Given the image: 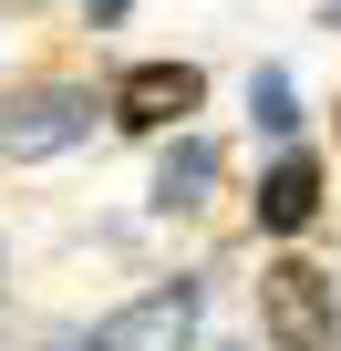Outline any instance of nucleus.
<instances>
[{
	"mask_svg": "<svg viewBox=\"0 0 341 351\" xmlns=\"http://www.w3.org/2000/svg\"><path fill=\"white\" fill-rule=\"evenodd\" d=\"M320 21H331V32H341V0H331V11H320Z\"/></svg>",
	"mask_w": 341,
	"mask_h": 351,
	"instance_id": "obj_9",
	"label": "nucleus"
},
{
	"mask_svg": "<svg viewBox=\"0 0 341 351\" xmlns=\"http://www.w3.org/2000/svg\"><path fill=\"white\" fill-rule=\"evenodd\" d=\"M248 114H259V134H290V124H300V93H290V73H279V62L248 83Z\"/></svg>",
	"mask_w": 341,
	"mask_h": 351,
	"instance_id": "obj_7",
	"label": "nucleus"
},
{
	"mask_svg": "<svg viewBox=\"0 0 341 351\" xmlns=\"http://www.w3.org/2000/svg\"><path fill=\"white\" fill-rule=\"evenodd\" d=\"M207 104V73L197 62H134L114 93H104V114L124 124V134H165V124H187Z\"/></svg>",
	"mask_w": 341,
	"mask_h": 351,
	"instance_id": "obj_4",
	"label": "nucleus"
},
{
	"mask_svg": "<svg viewBox=\"0 0 341 351\" xmlns=\"http://www.w3.org/2000/svg\"><path fill=\"white\" fill-rule=\"evenodd\" d=\"M207 197H217V145H207V134H176L165 165H155V207L187 217V207H207Z\"/></svg>",
	"mask_w": 341,
	"mask_h": 351,
	"instance_id": "obj_6",
	"label": "nucleus"
},
{
	"mask_svg": "<svg viewBox=\"0 0 341 351\" xmlns=\"http://www.w3.org/2000/svg\"><path fill=\"white\" fill-rule=\"evenodd\" d=\"M93 134V83H21L0 114V155H62Z\"/></svg>",
	"mask_w": 341,
	"mask_h": 351,
	"instance_id": "obj_3",
	"label": "nucleus"
},
{
	"mask_svg": "<svg viewBox=\"0 0 341 351\" xmlns=\"http://www.w3.org/2000/svg\"><path fill=\"white\" fill-rule=\"evenodd\" d=\"M259 330H269V351H341V289H331V269L269 258L259 269Z\"/></svg>",
	"mask_w": 341,
	"mask_h": 351,
	"instance_id": "obj_1",
	"label": "nucleus"
},
{
	"mask_svg": "<svg viewBox=\"0 0 341 351\" xmlns=\"http://www.w3.org/2000/svg\"><path fill=\"white\" fill-rule=\"evenodd\" d=\"M197 310H207V289L197 279H155V289H134L124 310H104L83 341H62V351H197Z\"/></svg>",
	"mask_w": 341,
	"mask_h": 351,
	"instance_id": "obj_2",
	"label": "nucleus"
},
{
	"mask_svg": "<svg viewBox=\"0 0 341 351\" xmlns=\"http://www.w3.org/2000/svg\"><path fill=\"white\" fill-rule=\"evenodd\" d=\"M310 217H320V155L290 145V155L259 176V228H269V238H300Z\"/></svg>",
	"mask_w": 341,
	"mask_h": 351,
	"instance_id": "obj_5",
	"label": "nucleus"
},
{
	"mask_svg": "<svg viewBox=\"0 0 341 351\" xmlns=\"http://www.w3.org/2000/svg\"><path fill=\"white\" fill-rule=\"evenodd\" d=\"M93 21H124V0H93Z\"/></svg>",
	"mask_w": 341,
	"mask_h": 351,
	"instance_id": "obj_8",
	"label": "nucleus"
}]
</instances>
